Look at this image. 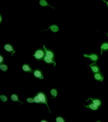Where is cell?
<instances>
[{
  "mask_svg": "<svg viewBox=\"0 0 108 122\" xmlns=\"http://www.w3.org/2000/svg\"><path fill=\"white\" fill-rule=\"evenodd\" d=\"M83 54L84 57L88 58L93 63H96L99 60V56L96 53H91L88 54Z\"/></svg>",
  "mask_w": 108,
  "mask_h": 122,
  "instance_id": "obj_3",
  "label": "cell"
},
{
  "mask_svg": "<svg viewBox=\"0 0 108 122\" xmlns=\"http://www.w3.org/2000/svg\"><path fill=\"white\" fill-rule=\"evenodd\" d=\"M11 99L12 101L14 102H19L22 103V104H23V102L19 101V98L17 94H13L11 96Z\"/></svg>",
  "mask_w": 108,
  "mask_h": 122,
  "instance_id": "obj_16",
  "label": "cell"
},
{
  "mask_svg": "<svg viewBox=\"0 0 108 122\" xmlns=\"http://www.w3.org/2000/svg\"><path fill=\"white\" fill-rule=\"evenodd\" d=\"M100 49L101 50V54L102 52L108 51V42H105L102 43L100 46Z\"/></svg>",
  "mask_w": 108,
  "mask_h": 122,
  "instance_id": "obj_13",
  "label": "cell"
},
{
  "mask_svg": "<svg viewBox=\"0 0 108 122\" xmlns=\"http://www.w3.org/2000/svg\"><path fill=\"white\" fill-rule=\"evenodd\" d=\"M46 55V51L45 49L39 48L37 49L34 52L33 56L35 59L38 61H43Z\"/></svg>",
  "mask_w": 108,
  "mask_h": 122,
  "instance_id": "obj_2",
  "label": "cell"
},
{
  "mask_svg": "<svg viewBox=\"0 0 108 122\" xmlns=\"http://www.w3.org/2000/svg\"><path fill=\"white\" fill-rule=\"evenodd\" d=\"M50 29L53 32H57L59 30V27L57 25H52L49 27V28L47 30H42V31H45V30H49Z\"/></svg>",
  "mask_w": 108,
  "mask_h": 122,
  "instance_id": "obj_14",
  "label": "cell"
},
{
  "mask_svg": "<svg viewBox=\"0 0 108 122\" xmlns=\"http://www.w3.org/2000/svg\"><path fill=\"white\" fill-rule=\"evenodd\" d=\"M22 69L23 71L28 73H33V71L31 66L27 63L24 64L22 66Z\"/></svg>",
  "mask_w": 108,
  "mask_h": 122,
  "instance_id": "obj_9",
  "label": "cell"
},
{
  "mask_svg": "<svg viewBox=\"0 0 108 122\" xmlns=\"http://www.w3.org/2000/svg\"></svg>",
  "mask_w": 108,
  "mask_h": 122,
  "instance_id": "obj_26",
  "label": "cell"
},
{
  "mask_svg": "<svg viewBox=\"0 0 108 122\" xmlns=\"http://www.w3.org/2000/svg\"><path fill=\"white\" fill-rule=\"evenodd\" d=\"M96 63H94L89 65L90 67L91 70L93 74L100 71V67Z\"/></svg>",
  "mask_w": 108,
  "mask_h": 122,
  "instance_id": "obj_7",
  "label": "cell"
},
{
  "mask_svg": "<svg viewBox=\"0 0 108 122\" xmlns=\"http://www.w3.org/2000/svg\"><path fill=\"white\" fill-rule=\"evenodd\" d=\"M0 68L3 71L6 72L8 69V66L7 65L3 63L0 65Z\"/></svg>",
  "mask_w": 108,
  "mask_h": 122,
  "instance_id": "obj_18",
  "label": "cell"
},
{
  "mask_svg": "<svg viewBox=\"0 0 108 122\" xmlns=\"http://www.w3.org/2000/svg\"><path fill=\"white\" fill-rule=\"evenodd\" d=\"M4 49L7 52L12 53V55L13 56V54L15 52L14 46L11 44L7 43L5 45Z\"/></svg>",
  "mask_w": 108,
  "mask_h": 122,
  "instance_id": "obj_5",
  "label": "cell"
},
{
  "mask_svg": "<svg viewBox=\"0 0 108 122\" xmlns=\"http://www.w3.org/2000/svg\"><path fill=\"white\" fill-rule=\"evenodd\" d=\"M33 73L34 77L37 79L42 80L44 78L43 72L39 69H36L34 70Z\"/></svg>",
  "mask_w": 108,
  "mask_h": 122,
  "instance_id": "obj_4",
  "label": "cell"
},
{
  "mask_svg": "<svg viewBox=\"0 0 108 122\" xmlns=\"http://www.w3.org/2000/svg\"><path fill=\"white\" fill-rule=\"evenodd\" d=\"M102 0L104 1V2H105L106 3L107 7H108V1H106L104 0Z\"/></svg>",
  "mask_w": 108,
  "mask_h": 122,
  "instance_id": "obj_24",
  "label": "cell"
},
{
  "mask_svg": "<svg viewBox=\"0 0 108 122\" xmlns=\"http://www.w3.org/2000/svg\"><path fill=\"white\" fill-rule=\"evenodd\" d=\"M90 109L91 110L93 111H97L99 109L100 107L96 105L93 103L91 102H90L89 103L87 106H84Z\"/></svg>",
  "mask_w": 108,
  "mask_h": 122,
  "instance_id": "obj_12",
  "label": "cell"
},
{
  "mask_svg": "<svg viewBox=\"0 0 108 122\" xmlns=\"http://www.w3.org/2000/svg\"><path fill=\"white\" fill-rule=\"evenodd\" d=\"M56 120L57 122H66L65 119L63 117L61 116L57 117Z\"/></svg>",
  "mask_w": 108,
  "mask_h": 122,
  "instance_id": "obj_19",
  "label": "cell"
},
{
  "mask_svg": "<svg viewBox=\"0 0 108 122\" xmlns=\"http://www.w3.org/2000/svg\"><path fill=\"white\" fill-rule=\"evenodd\" d=\"M39 3L40 5L42 7H45L49 6L51 7L52 8L54 9V8L49 5L48 1L46 0H40L39 1Z\"/></svg>",
  "mask_w": 108,
  "mask_h": 122,
  "instance_id": "obj_15",
  "label": "cell"
},
{
  "mask_svg": "<svg viewBox=\"0 0 108 122\" xmlns=\"http://www.w3.org/2000/svg\"><path fill=\"white\" fill-rule=\"evenodd\" d=\"M34 99L35 103L40 104L46 105L49 108L50 112V108L48 105V100L47 95L44 92L40 91L38 92L33 97Z\"/></svg>",
  "mask_w": 108,
  "mask_h": 122,
  "instance_id": "obj_1",
  "label": "cell"
},
{
  "mask_svg": "<svg viewBox=\"0 0 108 122\" xmlns=\"http://www.w3.org/2000/svg\"><path fill=\"white\" fill-rule=\"evenodd\" d=\"M90 100V102H91L93 103L96 105L100 107L102 104V102L100 99L97 98H90L89 99L88 101L89 100Z\"/></svg>",
  "mask_w": 108,
  "mask_h": 122,
  "instance_id": "obj_10",
  "label": "cell"
},
{
  "mask_svg": "<svg viewBox=\"0 0 108 122\" xmlns=\"http://www.w3.org/2000/svg\"><path fill=\"white\" fill-rule=\"evenodd\" d=\"M1 100L3 102H6L8 101V98L7 96L5 95H2L0 96Z\"/></svg>",
  "mask_w": 108,
  "mask_h": 122,
  "instance_id": "obj_20",
  "label": "cell"
},
{
  "mask_svg": "<svg viewBox=\"0 0 108 122\" xmlns=\"http://www.w3.org/2000/svg\"><path fill=\"white\" fill-rule=\"evenodd\" d=\"M43 61L44 62L48 64H54V66L56 64L55 60H53L52 58L45 56L43 59Z\"/></svg>",
  "mask_w": 108,
  "mask_h": 122,
  "instance_id": "obj_11",
  "label": "cell"
},
{
  "mask_svg": "<svg viewBox=\"0 0 108 122\" xmlns=\"http://www.w3.org/2000/svg\"><path fill=\"white\" fill-rule=\"evenodd\" d=\"M41 122H48V121H47V120H42V121H41Z\"/></svg>",
  "mask_w": 108,
  "mask_h": 122,
  "instance_id": "obj_25",
  "label": "cell"
},
{
  "mask_svg": "<svg viewBox=\"0 0 108 122\" xmlns=\"http://www.w3.org/2000/svg\"><path fill=\"white\" fill-rule=\"evenodd\" d=\"M50 93L52 97L51 98H56L57 96L58 93L57 90L55 88L52 89L50 91Z\"/></svg>",
  "mask_w": 108,
  "mask_h": 122,
  "instance_id": "obj_17",
  "label": "cell"
},
{
  "mask_svg": "<svg viewBox=\"0 0 108 122\" xmlns=\"http://www.w3.org/2000/svg\"><path fill=\"white\" fill-rule=\"evenodd\" d=\"M94 77L95 80L98 81L102 82L104 79V77L101 71L94 73Z\"/></svg>",
  "mask_w": 108,
  "mask_h": 122,
  "instance_id": "obj_8",
  "label": "cell"
},
{
  "mask_svg": "<svg viewBox=\"0 0 108 122\" xmlns=\"http://www.w3.org/2000/svg\"><path fill=\"white\" fill-rule=\"evenodd\" d=\"M4 57L1 54H0V65L4 63Z\"/></svg>",
  "mask_w": 108,
  "mask_h": 122,
  "instance_id": "obj_22",
  "label": "cell"
},
{
  "mask_svg": "<svg viewBox=\"0 0 108 122\" xmlns=\"http://www.w3.org/2000/svg\"><path fill=\"white\" fill-rule=\"evenodd\" d=\"M44 48L45 49L46 51V55L45 56H48L50 58H52L53 60H55V54L54 51L52 50L49 49L46 47L45 46H43Z\"/></svg>",
  "mask_w": 108,
  "mask_h": 122,
  "instance_id": "obj_6",
  "label": "cell"
},
{
  "mask_svg": "<svg viewBox=\"0 0 108 122\" xmlns=\"http://www.w3.org/2000/svg\"><path fill=\"white\" fill-rule=\"evenodd\" d=\"M3 17L1 14H0V24L3 21Z\"/></svg>",
  "mask_w": 108,
  "mask_h": 122,
  "instance_id": "obj_23",
  "label": "cell"
},
{
  "mask_svg": "<svg viewBox=\"0 0 108 122\" xmlns=\"http://www.w3.org/2000/svg\"><path fill=\"white\" fill-rule=\"evenodd\" d=\"M27 102L28 103H33L35 102L34 99L33 97L31 98H28L26 100Z\"/></svg>",
  "mask_w": 108,
  "mask_h": 122,
  "instance_id": "obj_21",
  "label": "cell"
}]
</instances>
